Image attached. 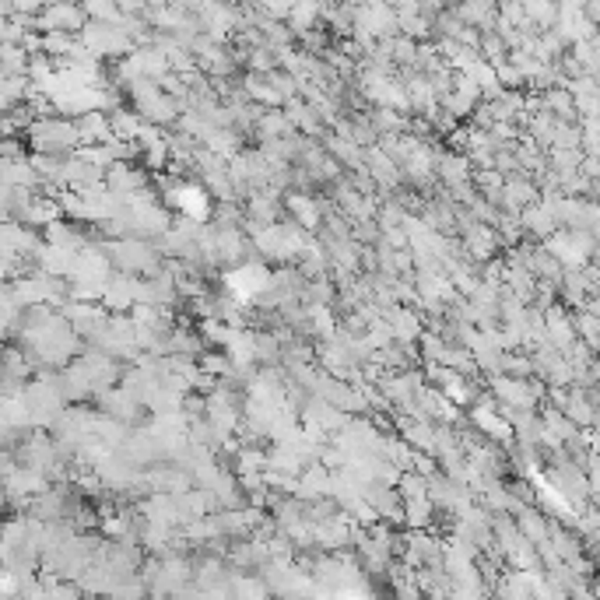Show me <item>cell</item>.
<instances>
[{
    "label": "cell",
    "instance_id": "1",
    "mask_svg": "<svg viewBox=\"0 0 600 600\" xmlns=\"http://www.w3.org/2000/svg\"><path fill=\"white\" fill-rule=\"evenodd\" d=\"M25 141L32 144V152H42V155H78L81 148V134L74 117H39L32 120V126L25 130Z\"/></svg>",
    "mask_w": 600,
    "mask_h": 600
},
{
    "label": "cell",
    "instance_id": "2",
    "mask_svg": "<svg viewBox=\"0 0 600 600\" xmlns=\"http://www.w3.org/2000/svg\"><path fill=\"white\" fill-rule=\"evenodd\" d=\"M84 46L99 57V60H123L126 53H134L137 49V42L130 39V32L123 29L120 22H88L84 25V32H78Z\"/></svg>",
    "mask_w": 600,
    "mask_h": 600
},
{
    "label": "cell",
    "instance_id": "3",
    "mask_svg": "<svg viewBox=\"0 0 600 600\" xmlns=\"http://www.w3.org/2000/svg\"><path fill=\"white\" fill-rule=\"evenodd\" d=\"M91 22L88 7L78 4V0H49L46 11L39 14V32H53V29H64V32H84V25Z\"/></svg>",
    "mask_w": 600,
    "mask_h": 600
},
{
    "label": "cell",
    "instance_id": "4",
    "mask_svg": "<svg viewBox=\"0 0 600 600\" xmlns=\"http://www.w3.org/2000/svg\"><path fill=\"white\" fill-rule=\"evenodd\" d=\"M365 499L376 506V513L383 517L387 523H394V526H407L404 523V495H400V488L397 484H390V481H383V478H372V481H365Z\"/></svg>",
    "mask_w": 600,
    "mask_h": 600
},
{
    "label": "cell",
    "instance_id": "5",
    "mask_svg": "<svg viewBox=\"0 0 600 600\" xmlns=\"http://www.w3.org/2000/svg\"><path fill=\"white\" fill-rule=\"evenodd\" d=\"M520 222H523V232L530 236V239L544 242L559 225V214H555V207L548 204V200H534V204H526L520 211Z\"/></svg>",
    "mask_w": 600,
    "mask_h": 600
},
{
    "label": "cell",
    "instance_id": "6",
    "mask_svg": "<svg viewBox=\"0 0 600 600\" xmlns=\"http://www.w3.org/2000/svg\"><path fill=\"white\" fill-rule=\"evenodd\" d=\"M102 187H106V169L102 165L81 159V155H74V159L67 161V190H74V194H95Z\"/></svg>",
    "mask_w": 600,
    "mask_h": 600
},
{
    "label": "cell",
    "instance_id": "7",
    "mask_svg": "<svg viewBox=\"0 0 600 600\" xmlns=\"http://www.w3.org/2000/svg\"><path fill=\"white\" fill-rule=\"evenodd\" d=\"M102 306L109 313H130L137 306V274H126V271H117L109 284H106V295H102Z\"/></svg>",
    "mask_w": 600,
    "mask_h": 600
},
{
    "label": "cell",
    "instance_id": "8",
    "mask_svg": "<svg viewBox=\"0 0 600 600\" xmlns=\"http://www.w3.org/2000/svg\"><path fill=\"white\" fill-rule=\"evenodd\" d=\"M544 330H548V337H552V344L559 348V352H569L576 341H579V334H576V323H572V313H569V306L565 302H555L552 309H548V320H544Z\"/></svg>",
    "mask_w": 600,
    "mask_h": 600
},
{
    "label": "cell",
    "instance_id": "9",
    "mask_svg": "<svg viewBox=\"0 0 600 600\" xmlns=\"http://www.w3.org/2000/svg\"><path fill=\"white\" fill-rule=\"evenodd\" d=\"M284 207H288V218H295V222H299L302 229H309V232H317L323 225V207L317 194H299V190H291V194H284Z\"/></svg>",
    "mask_w": 600,
    "mask_h": 600
},
{
    "label": "cell",
    "instance_id": "10",
    "mask_svg": "<svg viewBox=\"0 0 600 600\" xmlns=\"http://www.w3.org/2000/svg\"><path fill=\"white\" fill-rule=\"evenodd\" d=\"M74 123H78L81 144H106V141H113V137H117L113 120H109V113H106V109H88V113L74 117Z\"/></svg>",
    "mask_w": 600,
    "mask_h": 600
},
{
    "label": "cell",
    "instance_id": "11",
    "mask_svg": "<svg viewBox=\"0 0 600 600\" xmlns=\"http://www.w3.org/2000/svg\"><path fill=\"white\" fill-rule=\"evenodd\" d=\"M436 172H439V179L446 183V187H460V183L474 179V165H471V159H467L464 152H446V148H442L439 159H436Z\"/></svg>",
    "mask_w": 600,
    "mask_h": 600
},
{
    "label": "cell",
    "instance_id": "12",
    "mask_svg": "<svg viewBox=\"0 0 600 600\" xmlns=\"http://www.w3.org/2000/svg\"><path fill=\"white\" fill-rule=\"evenodd\" d=\"M453 7H457V14H460L464 25H474L481 32L495 29V22H499V0H460Z\"/></svg>",
    "mask_w": 600,
    "mask_h": 600
},
{
    "label": "cell",
    "instance_id": "13",
    "mask_svg": "<svg viewBox=\"0 0 600 600\" xmlns=\"http://www.w3.org/2000/svg\"><path fill=\"white\" fill-rule=\"evenodd\" d=\"M320 141L326 144V152H330L334 159L341 161V165H344L348 172H355V169H361V165H365V148H361V144H355L352 137H341V134L326 130Z\"/></svg>",
    "mask_w": 600,
    "mask_h": 600
},
{
    "label": "cell",
    "instance_id": "14",
    "mask_svg": "<svg viewBox=\"0 0 600 600\" xmlns=\"http://www.w3.org/2000/svg\"><path fill=\"white\" fill-rule=\"evenodd\" d=\"M36 91H39V84L29 78V74H7V78L0 81L4 113H7V109H18V106H22V102H29Z\"/></svg>",
    "mask_w": 600,
    "mask_h": 600
},
{
    "label": "cell",
    "instance_id": "15",
    "mask_svg": "<svg viewBox=\"0 0 600 600\" xmlns=\"http://www.w3.org/2000/svg\"><path fill=\"white\" fill-rule=\"evenodd\" d=\"M242 84H246V91H249V99H253V102H260V106H267V109H278V106H284V95H281L278 88L271 84L267 74L242 71Z\"/></svg>",
    "mask_w": 600,
    "mask_h": 600
},
{
    "label": "cell",
    "instance_id": "16",
    "mask_svg": "<svg viewBox=\"0 0 600 600\" xmlns=\"http://www.w3.org/2000/svg\"><path fill=\"white\" fill-rule=\"evenodd\" d=\"M60 218H67V211H64L60 197L36 194L32 207H29V214H25V225H32V229H46V225H53V222H60Z\"/></svg>",
    "mask_w": 600,
    "mask_h": 600
},
{
    "label": "cell",
    "instance_id": "17",
    "mask_svg": "<svg viewBox=\"0 0 600 600\" xmlns=\"http://www.w3.org/2000/svg\"><path fill=\"white\" fill-rule=\"evenodd\" d=\"M0 179L11 187H32V190H39L42 183L39 169L32 165V155L22 161H0Z\"/></svg>",
    "mask_w": 600,
    "mask_h": 600
},
{
    "label": "cell",
    "instance_id": "18",
    "mask_svg": "<svg viewBox=\"0 0 600 600\" xmlns=\"http://www.w3.org/2000/svg\"><path fill=\"white\" fill-rule=\"evenodd\" d=\"M517 523H520V530L534 541V544H541V541L552 537V520L541 513L537 502H534V506H523L520 513H517Z\"/></svg>",
    "mask_w": 600,
    "mask_h": 600
},
{
    "label": "cell",
    "instance_id": "19",
    "mask_svg": "<svg viewBox=\"0 0 600 600\" xmlns=\"http://www.w3.org/2000/svg\"><path fill=\"white\" fill-rule=\"evenodd\" d=\"M432 520H436V502L425 495V499H404V523L411 530H432Z\"/></svg>",
    "mask_w": 600,
    "mask_h": 600
},
{
    "label": "cell",
    "instance_id": "20",
    "mask_svg": "<svg viewBox=\"0 0 600 600\" xmlns=\"http://www.w3.org/2000/svg\"><path fill=\"white\" fill-rule=\"evenodd\" d=\"M288 134H295V123L288 120V113H284V106L278 109H267L260 123H257V141H267V137H288Z\"/></svg>",
    "mask_w": 600,
    "mask_h": 600
},
{
    "label": "cell",
    "instance_id": "21",
    "mask_svg": "<svg viewBox=\"0 0 600 600\" xmlns=\"http://www.w3.org/2000/svg\"><path fill=\"white\" fill-rule=\"evenodd\" d=\"M523 11L541 32L555 29V22H559V0H523Z\"/></svg>",
    "mask_w": 600,
    "mask_h": 600
},
{
    "label": "cell",
    "instance_id": "22",
    "mask_svg": "<svg viewBox=\"0 0 600 600\" xmlns=\"http://www.w3.org/2000/svg\"><path fill=\"white\" fill-rule=\"evenodd\" d=\"M369 117L376 123L379 137H383V134H404V130H407V113H400L394 106H372Z\"/></svg>",
    "mask_w": 600,
    "mask_h": 600
},
{
    "label": "cell",
    "instance_id": "23",
    "mask_svg": "<svg viewBox=\"0 0 600 600\" xmlns=\"http://www.w3.org/2000/svg\"><path fill=\"white\" fill-rule=\"evenodd\" d=\"M474 183H478V194L495 204H502V190H506V172H499L495 165L491 169H474Z\"/></svg>",
    "mask_w": 600,
    "mask_h": 600
},
{
    "label": "cell",
    "instance_id": "24",
    "mask_svg": "<svg viewBox=\"0 0 600 600\" xmlns=\"http://www.w3.org/2000/svg\"><path fill=\"white\" fill-rule=\"evenodd\" d=\"M29 60H32V53L22 42H4V60H0L4 78L7 74H29Z\"/></svg>",
    "mask_w": 600,
    "mask_h": 600
},
{
    "label": "cell",
    "instance_id": "25",
    "mask_svg": "<svg viewBox=\"0 0 600 600\" xmlns=\"http://www.w3.org/2000/svg\"><path fill=\"white\" fill-rule=\"evenodd\" d=\"M74 42H78V36H74V32L53 29V32H42V53H49L53 60H64V57H71Z\"/></svg>",
    "mask_w": 600,
    "mask_h": 600
},
{
    "label": "cell",
    "instance_id": "26",
    "mask_svg": "<svg viewBox=\"0 0 600 600\" xmlns=\"http://www.w3.org/2000/svg\"><path fill=\"white\" fill-rule=\"evenodd\" d=\"M481 57L491 60L495 67L509 60V42L502 39V32H495V29H484V32H481Z\"/></svg>",
    "mask_w": 600,
    "mask_h": 600
},
{
    "label": "cell",
    "instance_id": "27",
    "mask_svg": "<svg viewBox=\"0 0 600 600\" xmlns=\"http://www.w3.org/2000/svg\"><path fill=\"white\" fill-rule=\"evenodd\" d=\"M418 46H422V39H414L407 32L394 36V64L397 67H418Z\"/></svg>",
    "mask_w": 600,
    "mask_h": 600
},
{
    "label": "cell",
    "instance_id": "28",
    "mask_svg": "<svg viewBox=\"0 0 600 600\" xmlns=\"http://www.w3.org/2000/svg\"><path fill=\"white\" fill-rule=\"evenodd\" d=\"M583 159H587L583 148H548V161H552L555 172H576L583 165Z\"/></svg>",
    "mask_w": 600,
    "mask_h": 600
},
{
    "label": "cell",
    "instance_id": "29",
    "mask_svg": "<svg viewBox=\"0 0 600 600\" xmlns=\"http://www.w3.org/2000/svg\"><path fill=\"white\" fill-rule=\"evenodd\" d=\"M400 32H407L414 39H432V18H425L422 11H404L400 14Z\"/></svg>",
    "mask_w": 600,
    "mask_h": 600
},
{
    "label": "cell",
    "instance_id": "30",
    "mask_svg": "<svg viewBox=\"0 0 600 600\" xmlns=\"http://www.w3.org/2000/svg\"><path fill=\"white\" fill-rule=\"evenodd\" d=\"M278 67H281V60L271 46H257V49H249L246 71H253V74H271V71H278Z\"/></svg>",
    "mask_w": 600,
    "mask_h": 600
},
{
    "label": "cell",
    "instance_id": "31",
    "mask_svg": "<svg viewBox=\"0 0 600 600\" xmlns=\"http://www.w3.org/2000/svg\"><path fill=\"white\" fill-rule=\"evenodd\" d=\"M464 32V22L457 14V7H446L439 18L432 22V39H457Z\"/></svg>",
    "mask_w": 600,
    "mask_h": 600
},
{
    "label": "cell",
    "instance_id": "32",
    "mask_svg": "<svg viewBox=\"0 0 600 600\" xmlns=\"http://www.w3.org/2000/svg\"><path fill=\"white\" fill-rule=\"evenodd\" d=\"M572 323H576V334L597 348L600 344V317L597 313H590V309L583 306V309H576V313H572Z\"/></svg>",
    "mask_w": 600,
    "mask_h": 600
},
{
    "label": "cell",
    "instance_id": "33",
    "mask_svg": "<svg viewBox=\"0 0 600 600\" xmlns=\"http://www.w3.org/2000/svg\"><path fill=\"white\" fill-rule=\"evenodd\" d=\"M400 495H404V499H425V495H429V478H425V474H422V471H414V467H411V471H404V474H400Z\"/></svg>",
    "mask_w": 600,
    "mask_h": 600
},
{
    "label": "cell",
    "instance_id": "34",
    "mask_svg": "<svg viewBox=\"0 0 600 600\" xmlns=\"http://www.w3.org/2000/svg\"><path fill=\"white\" fill-rule=\"evenodd\" d=\"M29 148H32V144L25 141V134H14V137H4L0 155H4V161H22V159H29V155H32Z\"/></svg>",
    "mask_w": 600,
    "mask_h": 600
},
{
    "label": "cell",
    "instance_id": "35",
    "mask_svg": "<svg viewBox=\"0 0 600 600\" xmlns=\"http://www.w3.org/2000/svg\"><path fill=\"white\" fill-rule=\"evenodd\" d=\"M495 71H499V81H502L506 88H526V78H523V74L517 71V67H513V64H509V60H506V64H499Z\"/></svg>",
    "mask_w": 600,
    "mask_h": 600
},
{
    "label": "cell",
    "instance_id": "36",
    "mask_svg": "<svg viewBox=\"0 0 600 600\" xmlns=\"http://www.w3.org/2000/svg\"><path fill=\"white\" fill-rule=\"evenodd\" d=\"M579 172L590 176V179H600V155H590V152H587V159H583V165H579Z\"/></svg>",
    "mask_w": 600,
    "mask_h": 600
},
{
    "label": "cell",
    "instance_id": "37",
    "mask_svg": "<svg viewBox=\"0 0 600 600\" xmlns=\"http://www.w3.org/2000/svg\"><path fill=\"white\" fill-rule=\"evenodd\" d=\"M587 14L600 25V0H587Z\"/></svg>",
    "mask_w": 600,
    "mask_h": 600
},
{
    "label": "cell",
    "instance_id": "38",
    "mask_svg": "<svg viewBox=\"0 0 600 600\" xmlns=\"http://www.w3.org/2000/svg\"><path fill=\"white\" fill-rule=\"evenodd\" d=\"M594 559H597V565H600V552H597V555H594Z\"/></svg>",
    "mask_w": 600,
    "mask_h": 600
}]
</instances>
